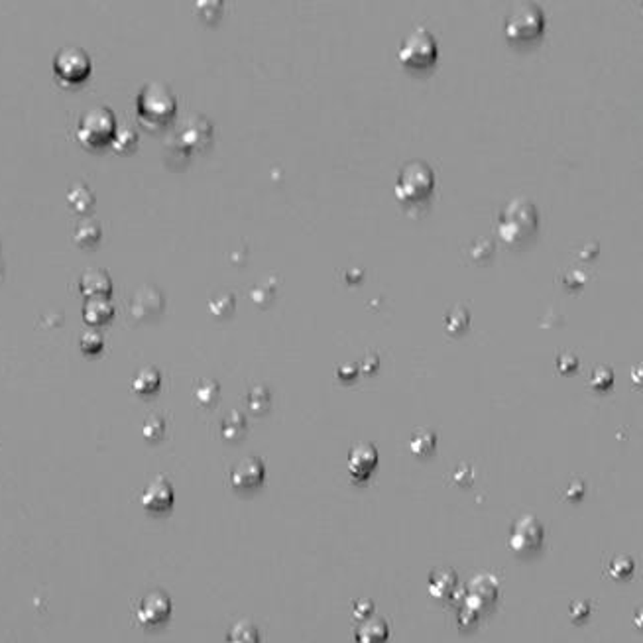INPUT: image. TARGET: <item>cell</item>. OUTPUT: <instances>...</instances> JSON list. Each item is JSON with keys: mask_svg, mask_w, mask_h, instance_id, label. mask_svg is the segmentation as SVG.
Here are the masks:
<instances>
[{"mask_svg": "<svg viewBox=\"0 0 643 643\" xmlns=\"http://www.w3.org/2000/svg\"><path fill=\"white\" fill-rule=\"evenodd\" d=\"M557 366L563 374H567V372H573V370H577L578 366V360L575 356H570V354H563L557 362Z\"/></svg>", "mask_w": 643, "mask_h": 643, "instance_id": "cell-37", "label": "cell"}, {"mask_svg": "<svg viewBox=\"0 0 643 643\" xmlns=\"http://www.w3.org/2000/svg\"><path fill=\"white\" fill-rule=\"evenodd\" d=\"M209 311L217 319H225L233 315L234 311V295L228 292L215 293L209 299Z\"/></svg>", "mask_w": 643, "mask_h": 643, "instance_id": "cell-27", "label": "cell"}, {"mask_svg": "<svg viewBox=\"0 0 643 643\" xmlns=\"http://www.w3.org/2000/svg\"><path fill=\"white\" fill-rule=\"evenodd\" d=\"M354 637H356V643H386L390 637V626L384 618L370 616V618L362 620Z\"/></svg>", "mask_w": 643, "mask_h": 643, "instance_id": "cell-16", "label": "cell"}, {"mask_svg": "<svg viewBox=\"0 0 643 643\" xmlns=\"http://www.w3.org/2000/svg\"><path fill=\"white\" fill-rule=\"evenodd\" d=\"M218 393H220V388H218L215 380H201L197 388H195V400H197L199 405L211 408V405L217 403Z\"/></svg>", "mask_w": 643, "mask_h": 643, "instance_id": "cell-28", "label": "cell"}, {"mask_svg": "<svg viewBox=\"0 0 643 643\" xmlns=\"http://www.w3.org/2000/svg\"><path fill=\"white\" fill-rule=\"evenodd\" d=\"M496 600H498V580L492 575H480L468 583L462 604L464 608L478 614L490 608Z\"/></svg>", "mask_w": 643, "mask_h": 643, "instance_id": "cell-10", "label": "cell"}, {"mask_svg": "<svg viewBox=\"0 0 643 643\" xmlns=\"http://www.w3.org/2000/svg\"><path fill=\"white\" fill-rule=\"evenodd\" d=\"M477 616L478 614H474L472 610H468V608L462 606V610H460V614H459V622L460 624H464V626H470V624H474V622H477Z\"/></svg>", "mask_w": 643, "mask_h": 643, "instance_id": "cell-39", "label": "cell"}, {"mask_svg": "<svg viewBox=\"0 0 643 643\" xmlns=\"http://www.w3.org/2000/svg\"><path fill=\"white\" fill-rule=\"evenodd\" d=\"M468 321H470V315L464 307H455V309L447 315V331L451 334H460L462 331H467Z\"/></svg>", "mask_w": 643, "mask_h": 643, "instance_id": "cell-30", "label": "cell"}, {"mask_svg": "<svg viewBox=\"0 0 643 643\" xmlns=\"http://www.w3.org/2000/svg\"><path fill=\"white\" fill-rule=\"evenodd\" d=\"M171 610H174V606H171L169 596L166 592H161V590H152L146 596H142V600L138 602L136 620L144 627H158L169 620Z\"/></svg>", "mask_w": 643, "mask_h": 643, "instance_id": "cell-9", "label": "cell"}, {"mask_svg": "<svg viewBox=\"0 0 643 643\" xmlns=\"http://www.w3.org/2000/svg\"><path fill=\"white\" fill-rule=\"evenodd\" d=\"M590 614V604L585 600H577L570 604V618L573 620H585Z\"/></svg>", "mask_w": 643, "mask_h": 643, "instance_id": "cell-36", "label": "cell"}, {"mask_svg": "<svg viewBox=\"0 0 643 643\" xmlns=\"http://www.w3.org/2000/svg\"><path fill=\"white\" fill-rule=\"evenodd\" d=\"M115 315V305L109 297H91L83 307V319L89 325H107Z\"/></svg>", "mask_w": 643, "mask_h": 643, "instance_id": "cell-17", "label": "cell"}, {"mask_svg": "<svg viewBox=\"0 0 643 643\" xmlns=\"http://www.w3.org/2000/svg\"><path fill=\"white\" fill-rule=\"evenodd\" d=\"M79 292L83 293L87 299L91 297H109L112 293V282L107 270L102 267H89L85 270L83 276L79 280Z\"/></svg>", "mask_w": 643, "mask_h": 643, "instance_id": "cell-15", "label": "cell"}, {"mask_svg": "<svg viewBox=\"0 0 643 643\" xmlns=\"http://www.w3.org/2000/svg\"><path fill=\"white\" fill-rule=\"evenodd\" d=\"M539 217L535 205L526 197H516L506 205L498 218V236L508 246H524L537 230Z\"/></svg>", "mask_w": 643, "mask_h": 643, "instance_id": "cell-1", "label": "cell"}, {"mask_svg": "<svg viewBox=\"0 0 643 643\" xmlns=\"http://www.w3.org/2000/svg\"><path fill=\"white\" fill-rule=\"evenodd\" d=\"M545 32V14L537 4H519L506 18L504 33L510 43L537 42Z\"/></svg>", "mask_w": 643, "mask_h": 643, "instance_id": "cell-6", "label": "cell"}, {"mask_svg": "<svg viewBox=\"0 0 643 643\" xmlns=\"http://www.w3.org/2000/svg\"><path fill=\"white\" fill-rule=\"evenodd\" d=\"M435 445H437V435L429 429H418L410 441V449L413 455L418 457H427L435 451Z\"/></svg>", "mask_w": 643, "mask_h": 643, "instance_id": "cell-25", "label": "cell"}, {"mask_svg": "<svg viewBox=\"0 0 643 643\" xmlns=\"http://www.w3.org/2000/svg\"><path fill=\"white\" fill-rule=\"evenodd\" d=\"M142 433L148 441H158L166 433V419L161 415H150V418L144 421Z\"/></svg>", "mask_w": 643, "mask_h": 643, "instance_id": "cell-32", "label": "cell"}, {"mask_svg": "<svg viewBox=\"0 0 643 643\" xmlns=\"http://www.w3.org/2000/svg\"><path fill=\"white\" fill-rule=\"evenodd\" d=\"M433 169L427 166L425 161H411L408 166H403V169L400 171L393 191L400 203H403L405 207H411V205L427 203L433 193Z\"/></svg>", "mask_w": 643, "mask_h": 643, "instance_id": "cell-3", "label": "cell"}, {"mask_svg": "<svg viewBox=\"0 0 643 643\" xmlns=\"http://www.w3.org/2000/svg\"><path fill=\"white\" fill-rule=\"evenodd\" d=\"M164 293L159 292L158 287L154 285H142L136 295L132 297V303H130V309H132L134 319L138 321H148V319H154L156 315H159L164 311Z\"/></svg>", "mask_w": 643, "mask_h": 643, "instance_id": "cell-13", "label": "cell"}, {"mask_svg": "<svg viewBox=\"0 0 643 643\" xmlns=\"http://www.w3.org/2000/svg\"><path fill=\"white\" fill-rule=\"evenodd\" d=\"M270 392H267L266 386H256L248 392V398H246V403L254 413H264V411L270 408Z\"/></svg>", "mask_w": 643, "mask_h": 643, "instance_id": "cell-29", "label": "cell"}, {"mask_svg": "<svg viewBox=\"0 0 643 643\" xmlns=\"http://www.w3.org/2000/svg\"><path fill=\"white\" fill-rule=\"evenodd\" d=\"M614 382V372H612L610 368H604V366H598L596 370L592 372V376H590V388L594 390H608Z\"/></svg>", "mask_w": 643, "mask_h": 643, "instance_id": "cell-34", "label": "cell"}, {"mask_svg": "<svg viewBox=\"0 0 643 643\" xmlns=\"http://www.w3.org/2000/svg\"><path fill=\"white\" fill-rule=\"evenodd\" d=\"M51 67H53V73L58 77L59 83L71 87V85H81L83 81H87V77L91 75L92 63L83 48L67 46L53 55Z\"/></svg>", "mask_w": 643, "mask_h": 643, "instance_id": "cell-7", "label": "cell"}, {"mask_svg": "<svg viewBox=\"0 0 643 643\" xmlns=\"http://www.w3.org/2000/svg\"><path fill=\"white\" fill-rule=\"evenodd\" d=\"M100 234H102V228H100V223L97 218H83L79 225H77L75 233H73V240H75L79 246L83 248H89V246H95V244L100 240Z\"/></svg>", "mask_w": 643, "mask_h": 643, "instance_id": "cell-20", "label": "cell"}, {"mask_svg": "<svg viewBox=\"0 0 643 643\" xmlns=\"http://www.w3.org/2000/svg\"><path fill=\"white\" fill-rule=\"evenodd\" d=\"M378 464V451L374 445L370 443H358L352 447L349 452V460L346 467L354 480H366Z\"/></svg>", "mask_w": 643, "mask_h": 643, "instance_id": "cell-14", "label": "cell"}, {"mask_svg": "<svg viewBox=\"0 0 643 643\" xmlns=\"http://www.w3.org/2000/svg\"><path fill=\"white\" fill-rule=\"evenodd\" d=\"M262 637H260L258 627L252 624L250 620H240L236 622L228 634H226L225 643H260Z\"/></svg>", "mask_w": 643, "mask_h": 643, "instance_id": "cell-22", "label": "cell"}, {"mask_svg": "<svg viewBox=\"0 0 643 643\" xmlns=\"http://www.w3.org/2000/svg\"><path fill=\"white\" fill-rule=\"evenodd\" d=\"M105 346V341H102V334L97 333V331H87L81 336L79 341V349L85 352V354H99Z\"/></svg>", "mask_w": 643, "mask_h": 643, "instance_id": "cell-33", "label": "cell"}, {"mask_svg": "<svg viewBox=\"0 0 643 643\" xmlns=\"http://www.w3.org/2000/svg\"><path fill=\"white\" fill-rule=\"evenodd\" d=\"M67 203L75 213H89L95 207V193L85 181H75L67 191Z\"/></svg>", "mask_w": 643, "mask_h": 643, "instance_id": "cell-19", "label": "cell"}, {"mask_svg": "<svg viewBox=\"0 0 643 643\" xmlns=\"http://www.w3.org/2000/svg\"><path fill=\"white\" fill-rule=\"evenodd\" d=\"M457 588V575L452 568H437L429 577V592L435 598L443 600L455 594Z\"/></svg>", "mask_w": 643, "mask_h": 643, "instance_id": "cell-18", "label": "cell"}, {"mask_svg": "<svg viewBox=\"0 0 643 643\" xmlns=\"http://www.w3.org/2000/svg\"><path fill=\"white\" fill-rule=\"evenodd\" d=\"M439 48L435 36L427 28H415L400 46L398 59L411 71H427L437 63Z\"/></svg>", "mask_w": 643, "mask_h": 643, "instance_id": "cell-5", "label": "cell"}, {"mask_svg": "<svg viewBox=\"0 0 643 643\" xmlns=\"http://www.w3.org/2000/svg\"><path fill=\"white\" fill-rule=\"evenodd\" d=\"M117 132L115 112L109 107H95L85 112L77 122V140L89 150H99L112 142Z\"/></svg>", "mask_w": 643, "mask_h": 643, "instance_id": "cell-4", "label": "cell"}, {"mask_svg": "<svg viewBox=\"0 0 643 643\" xmlns=\"http://www.w3.org/2000/svg\"><path fill=\"white\" fill-rule=\"evenodd\" d=\"M174 500H176L174 486H171V482L164 474L152 478L148 486L144 488L142 496H140V501H142V506L148 511L169 510L174 506Z\"/></svg>", "mask_w": 643, "mask_h": 643, "instance_id": "cell-11", "label": "cell"}, {"mask_svg": "<svg viewBox=\"0 0 643 643\" xmlns=\"http://www.w3.org/2000/svg\"><path fill=\"white\" fill-rule=\"evenodd\" d=\"M634 559L632 557H627V555H618V557H614L610 563V567H608V573H610L612 578H626L629 577L632 573H634Z\"/></svg>", "mask_w": 643, "mask_h": 643, "instance_id": "cell-31", "label": "cell"}, {"mask_svg": "<svg viewBox=\"0 0 643 643\" xmlns=\"http://www.w3.org/2000/svg\"><path fill=\"white\" fill-rule=\"evenodd\" d=\"M583 494H585V486H583V482H573L570 488L565 492V496H567L568 500H573V498L577 500V498H580Z\"/></svg>", "mask_w": 643, "mask_h": 643, "instance_id": "cell-38", "label": "cell"}, {"mask_svg": "<svg viewBox=\"0 0 643 643\" xmlns=\"http://www.w3.org/2000/svg\"><path fill=\"white\" fill-rule=\"evenodd\" d=\"M161 386V376L159 372L154 366L142 368L132 382V390L140 395H150V393H156Z\"/></svg>", "mask_w": 643, "mask_h": 643, "instance_id": "cell-21", "label": "cell"}, {"mask_svg": "<svg viewBox=\"0 0 643 643\" xmlns=\"http://www.w3.org/2000/svg\"><path fill=\"white\" fill-rule=\"evenodd\" d=\"M136 109H138L140 122L146 128H150V130L164 128L171 122V118L176 117V95L164 83H146L142 91L138 92Z\"/></svg>", "mask_w": 643, "mask_h": 643, "instance_id": "cell-2", "label": "cell"}, {"mask_svg": "<svg viewBox=\"0 0 643 643\" xmlns=\"http://www.w3.org/2000/svg\"><path fill=\"white\" fill-rule=\"evenodd\" d=\"M372 610H374V604L366 598H362V600L354 602V618L358 620H366L372 616Z\"/></svg>", "mask_w": 643, "mask_h": 643, "instance_id": "cell-35", "label": "cell"}, {"mask_svg": "<svg viewBox=\"0 0 643 643\" xmlns=\"http://www.w3.org/2000/svg\"><path fill=\"white\" fill-rule=\"evenodd\" d=\"M136 144H138V132L132 126H122V128H117L110 146L117 154H128L136 148Z\"/></svg>", "mask_w": 643, "mask_h": 643, "instance_id": "cell-26", "label": "cell"}, {"mask_svg": "<svg viewBox=\"0 0 643 643\" xmlns=\"http://www.w3.org/2000/svg\"><path fill=\"white\" fill-rule=\"evenodd\" d=\"M220 433L225 439L228 441H236V439H240L244 433H246V419L240 411H230L225 419H223V423H220Z\"/></svg>", "mask_w": 643, "mask_h": 643, "instance_id": "cell-24", "label": "cell"}, {"mask_svg": "<svg viewBox=\"0 0 643 643\" xmlns=\"http://www.w3.org/2000/svg\"><path fill=\"white\" fill-rule=\"evenodd\" d=\"M266 477V467L260 457H246L238 460L230 470V484L236 490H250L264 482Z\"/></svg>", "mask_w": 643, "mask_h": 643, "instance_id": "cell-12", "label": "cell"}, {"mask_svg": "<svg viewBox=\"0 0 643 643\" xmlns=\"http://www.w3.org/2000/svg\"><path fill=\"white\" fill-rule=\"evenodd\" d=\"M545 539L543 524L535 516H521L510 531V549L518 555L535 553Z\"/></svg>", "mask_w": 643, "mask_h": 643, "instance_id": "cell-8", "label": "cell"}, {"mask_svg": "<svg viewBox=\"0 0 643 643\" xmlns=\"http://www.w3.org/2000/svg\"><path fill=\"white\" fill-rule=\"evenodd\" d=\"M211 138V124L205 118H195L191 124H187L184 130V146L195 148L199 144H207Z\"/></svg>", "mask_w": 643, "mask_h": 643, "instance_id": "cell-23", "label": "cell"}, {"mask_svg": "<svg viewBox=\"0 0 643 643\" xmlns=\"http://www.w3.org/2000/svg\"><path fill=\"white\" fill-rule=\"evenodd\" d=\"M336 374L341 380H351V378L356 376V366H343Z\"/></svg>", "mask_w": 643, "mask_h": 643, "instance_id": "cell-40", "label": "cell"}]
</instances>
